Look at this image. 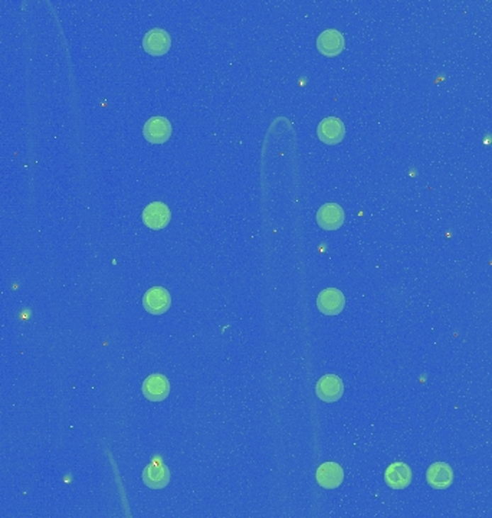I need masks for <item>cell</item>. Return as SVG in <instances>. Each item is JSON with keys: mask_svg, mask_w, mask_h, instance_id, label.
Wrapping results in <instances>:
<instances>
[{"mask_svg": "<svg viewBox=\"0 0 492 518\" xmlns=\"http://www.w3.org/2000/svg\"><path fill=\"white\" fill-rule=\"evenodd\" d=\"M142 134L150 143L163 145L172 135V124L166 117H152L145 121L142 127Z\"/></svg>", "mask_w": 492, "mask_h": 518, "instance_id": "6da1fadb", "label": "cell"}, {"mask_svg": "<svg viewBox=\"0 0 492 518\" xmlns=\"http://www.w3.org/2000/svg\"><path fill=\"white\" fill-rule=\"evenodd\" d=\"M412 469L405 462H395L386 468L384 471V483L391 490H405L412 483Z\"/></svg>", "mask_w": 492, "mask_h": 518, "instance_id": "7a4b0ae2", "label": "cell"}, {"mask_svg": "<svg viewBox=\"0 0 492 518\" xmlns=\"http://www.w3.org/2000/svg\"><path fill=\"white\" fill-rule=\"evenodd\" d=\"M142 305L145 311L153 315L164 314L172 305V297L169 291L163 287H153L142 297Z\"/></svg>", "mask_w": 492, "mask_h": 518, "instance_id": "3957f363", "label": "cell"}, {"mask_svg": "<svg viewBox=\"0 0 492 518\" xmlns=\"http://www.w3.org/2000/svg\"><path fill=\"white\" fill-rule=\"evenodd\" d=\"M317 396L327 403L337 402L344 395V383L335 374H325L315 386Z\"/></svg>", "mask_w": 492, "mask_h": 518, "instance_id": "277c9868", "label": "cell"}, {"mask_svg": "<svg viewBox=\"0 0 492 518\" xmlns=\"http://www.w3.org/2000/svg\"><path fill=\"white\" fill-rule=\"evenodd\" d=\"M426 481L435 490H447L454 483V469L447 462H435L427 469Z\"/></svg>", "mask_w": 492, "mask_h": 518, "instance_id": "5b68a950", "label": "cell"}, {"mask_svg": "<svg viewBox=\"0 0 492 518\" xmlns=\"http://www.w3.org/2000/svg\"><path fill=\"white\" fill-rule=\"evenodd\" d=\"M172 218L170 209L163 202H152L142 210V222L150 229H163L169 225Z\"/></svg>", "mask_w": 492, "mask_h": 518, "instance_id": "8992f818", "label": "cell"}, {"mask_svg": "<svg viewBox=\"0 0 492 518\" xmlns=\"http://www.w3.org/2000/svg\"><path fill=\"white\" fill-rule=\"evenodd\" d=\"M315 480L320 487L325 490H335L344 481V471L335 462H324L317 469Z\"/></svg>", "mask_w": 492, "mask_h": 518, "instance_id": "52a82bcc", "label": "cell"}, {"mask_svg": "<svg viewBox=\"0 0 492 518\" xmlns=\"http://www.w3.org/2000/svg\"><path fill=\"white\" fill-rule=\"evenodd\" d=\"M172 39L164 29H150L142 38V48L150 55H163L170 50Z\"/></svg>", "mask_w": 492, "mask_h": 518, "instance_id": "ba28073f", "label": "cell"}, {"mask_svg": "<svg viewBox=\"0 0 492 518\" xmlns=\"http://www.w3.org/2000/svg\"><path fill=\"white\" fill-rule=\"evenodd\" d=\"M346 305V298L337 288H327L318 294L317 307L325 315H338Z\"/></svg>", "mask_w": 492, "mask_h": 518, "instance_id": "9c48e42d", "label": "cell"}, {"mask_svg": "<svg viewBox=\"0 0 492 518\" xmlns=\"http://www.w3.org/2000/svg\"><path fill=\"white\" fill-rule=\"evenodd\" d=\"M170 393V383L163 374H152L142 383V395L152 402H162Z\"/></svg>", "mask_w": 492, "mask_h": 518, "instance_id": "30bf717a", "label": "cell"}, {"mask_svg": "<svg viewBox=\"0 0 492 518\" xmlns=\"http://www.w3.org/2000/svg\"><path fill=\"white\" fill-rule=\"evenodd\" d=\"M344 36L337 29L324 30L317 39V48L325 57H335L344 51Z\"/></svg>", "mask_w": 492, "mask_h": 518, "instance_id": "8fae6325", "label": "cell"}, {"mask_svg": "<svg viewBox=\"0 0 492 518\" xmlns=\"http://www.w3.org/2000/svg\"><path fill=\"white\" fill-rule=\"evenodd\" d=\"M346 134V127L337 117H327L318 125V137L325 145H338Z\"/></svg>", "mask_w": 492, "mask_h": 518, "instance_id": "7c38bea8", "label": "cell"}, {"mask_svg": "<svg viewBox=\"0 0 492 518\" xmlns=\"http://www.w3.org/2000/svg\"><path fill=\"white\" fill-rule=\"evenodd\" d=\"M344 210L337 203H325L317 212V223L325 230H337L344 223Z\"/></svg>", "mask_w": 492, "mask_h": 518, "instance_id": "4fadbf2b", "label": "cell"}, {"mask_svg": "<svg viewBox=\"0 0 492 518\" xmlns=\"http://www.w3.org/2000/svg\"><path fill=\"white\" fill-rule=\"evenodd\" d=\"M142 483L152 490H162L170 483V471L163 463H150L142 471Z\"/></svg>", "mask_w": 492, "mask_h": 518, "instance_id": "5bb4252c", "label": "cell"}]
</instances>
